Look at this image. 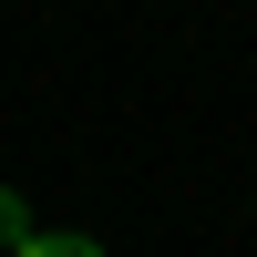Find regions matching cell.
Masks as SVG:
<instances>
[{
	"label": "cell",
	"mask_w": 257,
	"mask_h": 257,
	"mask_svg": "<svg viewBox=\"0 0 257 257\" xmlns=\"http://www.w3.org/2000/svg\"><path fill=\"white\" fill-rule=\"evenodd\" d=\"M11 257H103V247H93V237H72V226H31Z\"/></svg>",
	"instance_id": "1"
},
{
	"label": "cell",
	"mask_w": 257,
	"mask_h": 257,
	"mask_svg": "<svg viewBox=\"0 0 257 257\" xmlns=\"http://www.w3.org/2000/svg\"><path fill=\"white\" fill-rule=\"evenodd\" d=\"M21 237H31V226H21V196L0 185V247H21Z\"/></svg>",
	"instance_id": "2"
}]
</instances>
